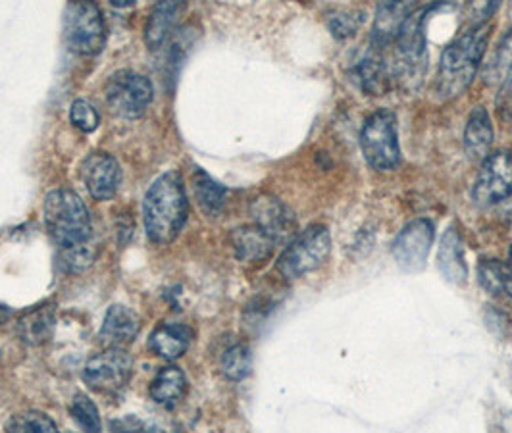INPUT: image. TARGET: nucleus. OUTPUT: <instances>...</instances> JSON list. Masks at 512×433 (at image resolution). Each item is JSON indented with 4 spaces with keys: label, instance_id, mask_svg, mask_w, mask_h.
<instances>
[{
    "label": "nucleus",
    "instance_id": "nucleus-1",
    "mask_svg": "<svg viewBox=\"0 0 512 433\" xmlns=\"http://www.w3.org/2000/svg\"><path fill=\"white\" fill-rule=\"evenodd\" d=\"M143 220L156 245L172 243L187 220V193L180 172H166L153 181L143 201Z\"/></svg>",
    "mask_w": 512,
    "mask_h": 433
},
{
    "label": "nucleus",
    "instance_id": "nucleus-2",
    "mask_svg": "<svg viewBox=\"0 0 512 433\" xmlns=\"http://www.w3.org/2000/svg\"><path fill=\"white\" fill-rule=\"evenodd\" d=\"M489 37V24L466 27L443 51L436 81V91L441 99H455L464 93V89H468L480 70Z\"/></svg>",
    "mask_w": 512,
    "mask_h": 433
},
{
    "label": "nucleus",
    "instance_id": "nucleus-3",
    "mask_svg": "<svg viewBox=\"0 0 512 433\" xmlns=\"http://www.w3.org/2000/svg\"><path fill=\"white\" fill-rule=\"evenodd\" d=\"M43 218L52 239L62 249L87 243L91 237V214L81 197L70 189H54L47 195Z\"/></svg>",
    "mask_w": 512,
    "mask_h": 433
},
{
    "label": "nucleus",
    "instance_id": "nucleus-4",
    "mask_svg": "<svg viewBox=\"0 0 512 433\" xmlns=\"http://www.w3.org/2000/svg\"><path fill=\"white\" fill-rule=\"evenodd\" d=\"M64 41L81 56H95L106 43L103 12L95 0H72L64 12Z\"/></svg>",
    "mask_w": 512,
    "mask_h": 433
},
{
    "label": "nucleus",
    "instance_id": "nucleus-5",
    "mask_svg": "<svg viewBox=\"0 0 512 433\" xmlns=\"http://www.w3.org/2000/svg\"><path fill=\"white\" fill-rule=\"evenodd\" d=\"M360 149L368 166L378 172H389L399 166L401 149L393 112L378 110L364 122L360 131Z\"/></svg>",
    "mask_w": 512,
    "mask_h": 433
},
{
    "label": "nucleus",
    "instance_id": "nucleus-6",
    "mask_svg": "<svg viewBox=\"0 0 512 433\" xmlns=\"http://www.w3.org/2000/svg\"><path fill=\"white\" fill-rule=\"evenodd\" d=\"M332 239L324 226H312L297 235L278 260V270L285 280L303 278L308 272L320 268L330 255Z\"/></svg>",
    "mask_w": 512,
    "mask_h": 433
},
{
    "label": "nucleus",
    "instance_id": "nucleus-7",
    "mask_svg": "<svg viewBox=\"0 0 512 433\" xmlns=\"http://www.w3.org/2000/svg\"><path fill=\"white\" fill-rule=\"evenodd\" d=\"M154 97L149 77L131 70L116 72L106 83V102L118 118L137 120L151 106Z\"/></svg>",
    "mask_w": 512,
    "mask_h": 433
},
{
    "label": "nucleus",
    "instance_id": "nucleus-8",
    "mask_svg": "<svg viewBox=\"0 0 512 433\" xmlns=\"http://www.w3.org/2000/svg\"><path fill=\"white\" fill-rule=\"evenodd\" d=\"M133 360L124 347H108L104 353L89 358L83 368V382L93 391L114 395L128 385Z\"/></svg>",
    "mask_w": 512,
    "mask_h": 433
},
{
    "label": "nucleus",
    "instance_id": "nucleus-9",
    "mask_svg": "<svg viewBox=\"0 0 512 433\" xmlns=\"http://www.w3.org/2000/svg\"><path fill=\"white\" fill-rule=\"evenodd\" d=\"M512 195V154H487L474 185V199L482 206L501 203Z\"/></svg>",
    "mask_w": 512,
    "mask_h": 433
},
{
    "label": "nucleus",
    "instance_id": "nucleus-10",
    "mask_svg": "<svg viewBox=\"0 0 512 433\" xmlns=\"http://www.w3.org/2000/svg\"><path fill=\"white\" fill-rule=\"evenodd\" d=\"M79 178L95 201H110L122 185V168L108 153H91L79 164Z\"/></svg>",
    "mask_w": 512,
    "mask_h": 433
},
{
    "label": "nucleus",
    "instance_id": "nucleus-11",
    "mask_svg": "<svg viewBox=\"0 0 512 433\" xmlns=\"http://www.w3.org/2000/svg\"><path fill=\"white\" fill-rule=\"evenodd\" d=\"M434 243V226L428 220H414L393 243V256L401 268L422 270Z\"/></svg>",
    "mask_w": 512,
    "mask_h": 433
},
{
    "label": "nucleus",
    "instance_id": "nucleus-12",
    "mask_svg": "<svg viewBox=\"0 0 512 433\" xmlns=\"http://www.w3.org/2000/svg\"><path fill=\"white\" fill-rule=\"evenodd\" d=\"M251 214L255 218L256 226L266 231L276 243L289 239L297 228L293 212L272 195L258 197L251 206Z\"/></svg>",
    "mask_w": 512,
    "mask_h": 433
},
{
    "label": "nucleus",
    "instance_id": "nucleus-13",
    "mask_svg": "<svg viewBox=\"0 0 512 433\" xmlns=\"http://www.w3.org/2000/svg\"><path fill=\"white\" fill-rule=\"evenodd\" d=\"M418 0H380L376 8L372 43L378 49L391 45L405 20L409 18Z\"/></svg>",
    "mask_w": 512,
    "mask_h": 433
},
{
    "label": "nucleus",
    "instance_id": "nucleus-14",
    "mask_svg": "<svg viewBox=\"0 0 512 433\" xmlns=\"http://www.w3.org/2000/svg\"><path fill=\"white\" fill-rule=\"evenodd\" d=\"M187 0H158L145 24V43L151 51L160 49L180 24Z\"/></svg>",
    "mask_w": 512,
    "mask_h": 433
},
{
    "label": "nucleus",
    "instance_id": "nucleus-15",
    "mask_svg": "<svg viewBox=\"0 0 512 433\" xmlns=\"http://www.w3.org/2000/svg\"><path fill=\"white\" fill-rule=\"evenodd\" d=\"M139 333V318L128 306L114 305L104 316L99 339L106 347H126Z\"/></svg>",
    "mask_w": 512,
    "mask_h": 433
},
{
    "label": "nucleus",
    "instance_id": "nucleus-16",
    "mask_svg": "<svg viewBox=\"0 0 512 433\" xmlns=\"http://www.w3.org/2000/svg\"><path fill=\"white\" fill-rule=\"evenodd\" d=\"M231 243L235 255L243 262H262L272 255L276 247V241L256 224L233 231Z\"/></svg>",
    "mask_w": 512,
    "mask_h": 433
},
{
    "label": "nucleus",
    "instance_id": "nucleus-17",
    "mask_svg": "<svg viewBox=\"0 0 512 433\" xmlns=\"http://www.w3.org/2000/svg\"><path fill=\"white\" fill-rule=\"evenodd\" d=\"M493 145V126L484 106H476L464 129V149L470 158L484 160Z\"/></svg>",
    "mask_w": 512,
    "mask_h": 433
},
{
    "label": "nucleus",
    "instance_id": "nucleus-18",
    "mask_svg": "<svg viewBox=\"0 0 512 433\" xmlns=\"http://www.w3.org/2000/svg\"><path fill=\"white\" fill-rule=\"evenodd\" d=\"M193 332L185 324H162L151 335V349L160 358L176 360L189 349Z\"/></svg>",
    "mask_w": 512,
    "mask_h": 433
},
{
    "label": "nucleus",
    "instance_id": "nucleus-19",
    "mask_svg": "<svg viewBox=\"0 0 512 433\" xmlns=\"http://www.w3.org/2000/svg\"><path fill=\"white\" fill-rule=\"evenodd\" d=\"M185 391H187V378L178 366L162 368L151 383V397L162 407L172 408L178 405Z\"/></svg>",
    "mask_w": 512,
    "mask_h": 433
},
{
    "label": "nucleus",
    "instance_id": "nucleus-20",
    "mask_svg": "<svg viewBox=\"0 0 512 433\" xmlns=\"http://www.w3.org/2000/svg\"><path fill=\"white\" fill-rule=\"evenodd\" d=\"M437 264L441 274L453 283H462L466 278V262L462 253V241L459 233L455 230H447L441 239Z\"/></svg>",
    "mask_w": 512,
    "mask_h": 433
},
{
    "label": "nucleus",
    "instance_id": "nucleus-21",
    "mask_svg": "<svg viewBox=\"0 0 512 433\" xmlns=\"http://www.w3.org/2000/svg\"><path fill=\"white\" fill-rule=\"evenodd\" d=\"M54 322L51 306H39L18 320V333L27 345H43L51 339Z\"/></svg>",
    "mask_w": 512,
    "mask_h": 433
},
{
    "label": "nucleus",
    "instance_id": "nucleus-22",
    "mask_svg": "<svg viewBox=\"0 0 512 433\" xmlns=\"http://www.w3.org/2000/svg\"><path fill=\"white\" fill-rule=\"evenodd\" d=\"M359 74L360 87L368 95H384L385 91L391 85V70L385 66L384 60L380 58H364L357 68Z\"/></svg>",
    "mask_w": 512,
    "mask_h": 433
},
{
    "label": "nucleus",
    "instance_id": "nucleus-23",
    "mask_svg": "<svg viewBox=\"0 0 512 433\" xmlns=\"http://www.w3.org/2000/svg\"><path fill=\"white\" fill-rule=\"evenodd\" d=\"M480 283L491 295H509L512 299V266L499 260H486L478 268Z\"/></svg>",
    "mask_w": 512,
    "mask_h": 433
},
{
    "label": "nucleus",
    "instance_id": "nucleus-24",
    "mask_svg": "<svg viewBox=\"0 0 512 433\" xmlns=\"http://www.w3.org/2000/svg\"><path fill=\"white\" fill-rule=\"evenodd\" d=\"M512 74V27L509 33L501 39L491 60L484 68V81L487 85H499L507 81Z\"/></svg>",
    "mask_w": 512,
    "mask_h": 433
},
{
    "label": "nucleus",
    "instance_id": "nucleus-25",
    "mask_svg": "<svg viewBox=\"0 0 512 433\" xmlns=\"http://www.w3.org/2000/svg\"><path fill=\"white\" fill-rule=\"evenodd\" d=\"M193 183H195V195L199 199L201 208L208 216H218L226 203V189L205 174L203 170L195 172Z\"/></svg>",
    "mask_w": 512,
    "mask_h": 433
},
{
    "label": "nucleus",
    "instance_id": "nucleus-26",
    "mask_svg": "<svg viewBox=\"0 0 512 433\" xmlns=\"http://www.w3.org/2000/svg\"><path fill=\"white\" fill-rule=\"evenodd\" d=\"M220 366L224 376L231 382H241L251 372V351L243 343H235L226 349L220 358Z\"/></svg>",
    "mask_w": 512,
    "mask_h": 433
},
{
    "label": "nucleus",
    "instance_id": "nucleus-27",
    "mask_svg": "<svg viewBox=\"0 0 512 433\" xmlns=\"http://www.w3.org/2000/svg\"><path fill=\"white\" fill-rule=\"evenodd\" d=\"M8 432H56V424L51 418L43 412H26V414H18L14 416L8 424H6Z\"/></svg>",
    "mask_w": 512,
    "mask_h": 433
},
{
    "label": "nucleus",
    "instance_id": "nucleus-28",
    "mask_svg": "<svg viewBox=\"0 0 512 433\" xmlns=\"http://www.w3.org/2000/svg\"><path fill=\"white\" fill-rule=\"evenodd\" d=\"M72 416L85 432H101V416L95 403L87 395H76L72 403Z\"/></svg>",
    "mask_w": 512,
    "mask_h": 433
},
{
    "label": "nucleus",
    "instance_id": "nucleus-29",
    "mask_svg": "<svg viewBox=\"0 0 512 433\" xmlns=\"http://www.w3.org/2000/svg\"><path fill=\"white\" fill-rule=\"evenodd\" d=\"M70 120L83 133H93L101 124V116H99L97 108L85 99H77V101L72 102Z\"/></svg>",
    "mask_w": 512,
    "mask_h": 433
},
{
    "label": "nucleus",
    "instance_id": "nucleus-30",
    "mask_svg": "<svg viewBox=\"0 0 512 433\" xmlns=\"http://www.w3.org/2000/svg\"><path fill=\"white\" fill-rule=\"evenodd\" d=\"M499 4L501 0H468L464 8L466 27L486 26Z\"/></svg>",
    "mask_w": 512,
    "mask_h": 433
},
{
    "label": "nucleus",
    "instance_id": "nucleus-31",
    "mask_svg": "<svg viewBox=\"0 0 512 433\" xmlns=\"http://www.w3.org/2000/svg\"><path fill=\"white\" fill-rule=\"evenodd\" d=\"M93 260H95V256L85 247V243L74 245V247H64L62 266H64L66 272H70V274H76V272L85 270L87 266L93 264Z\"/></svg>",
    "mask_w": 512,
    "mask_h": 433
},
{
    "label": "nucleus",
    "instance_id": "nucleus-32",
    "mask_svg": "<svg viewBox=\"0 0 512 433\" xmlns=\"http://www.w3.org/2000/svg\"><path fill=\"white\" fill-rule=\"evenodd\" d=\"M362 22V16L357 14H332L330 16V27H332V33L337 39H349L357 33V29L360 27Z\"/></svg>",
    "mask_w": 512,
    "mask_h": 433
},
{
    "label": "nucleus",
    "instance_id": "nucleus-33",
    "mask_svg": "<svg viewBox=\"0 0 512 433\" xmlns=\"http://www.w3.org/2000/svg\"><path fill=\"white\" fill-rule=\"evenodd\" d=\"M116 8H129V6H133L137 0H110Z\"/></svg>",
    "mask_w": 512,
    "mask_h": 433
},
{
    "label": "nucleus",
    "instance_id": "nucleus-34",
    "mask_svg": "<svg viewBox=\"0 0 512 433\" xmlns=\"http://www.w3.org/2000/svg\"><path fill=\"white\" fill-rule=\"evenodd\" d=\"M8 318V310L4 306H0V324H4Z\"/></svg>",
    "mask_w": 512,
    "mask_h": 433
},
{
    "label": "nucleus",
    "instance_id": "nucleus-35",
    "mask_svg": "<svg viewBox=\"0 0 512 433\" xmlns=\"http://www.w3.org/2000/svg\"><path fill=\"white\" fill-rule=\"evenodd\" d=\"M507 95H512V76L509 77V85H507Z\"/></svg>",
    "mask_w": 512,
    "mask_h": 433
},
{
    "label": "nucleus",
    "instance_id": "nucleus-36",
    "mask_svg": "<svg viewBox=\"0 0 512 433\" xmlns=\"http://www.w3.org/2000/svg\"><path fill=\"white\" fill-rule=\"evenodd\" d=\"M509 256H511V266H512V247H511V253H509Z\"/></svg>",
    "mask_w": 512,
    "mask_h": 433
}]
</instances>
